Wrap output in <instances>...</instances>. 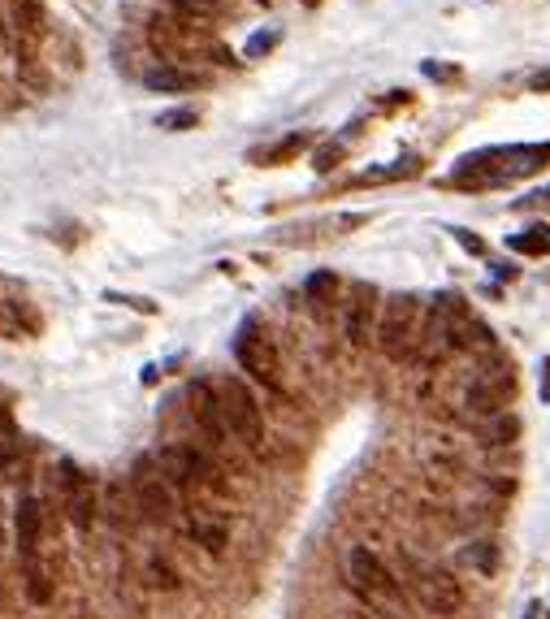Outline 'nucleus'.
Instances as JSON below:
<instances>
[{
  "label": "nucleus",
  "mask_w": 550,
  "mask_h": 619,
  "mask_svg": "<svg viewBox=\"0 0 550 619\" xmlns=\"http://www.w3.org/2000/svg\"><path fill=\"white\" fill-rule=\"evenodd\" d=\"M148 576H152V585H161V589H178V572L169 568V563H161V559L148 563Z\"/></svg>",
  "instance_id": "obj_26"
},
{
  "label": "nucleus",
  "mask_w": 550,
  "mask_h": 619,
  "mask_svg": "<svg viewBox=\"0 0 550 619\" xmlns=\"http://www.w3.org/2000/svg\"><path fill=\"white\" fill-rule=\"evenodd\" d=\"M100 511H104V520H109L117 533H130L143 520L130 481H109V490H104V498H100Z\"/></svg>",
  "instance_id": "obj_15"
},
{
  "label": "nucleus",
  "mask_w": 550,
  "mask_h": 619,
  "mask_svg": "<svg viewBox=\"0 0 550 619\" xmlns=\"http://www.w3.org/2000/svg\"><path fill=\"white\" fill-rule=\"evenodd\" d=\"M152 48L161 52L169 65H187V61H217V65H234L230 48L213 39V31L191 18H152Z\"/></svg>",
  "instance_id": "obj_1"
},
{
  "label": "nucleus",
  "mask_w": 550,
  "mask_h": 619,
  "mask_svg": "<svg viewBox=\"0 0 550 619\" xmlns=\"http://www.w3.org/2000/svg\"><path fill=\"white\" fill-rule=\"evenodd\" d=\"M377 316H382V304H377V291L369 282H356L351 286V299H347V338L356 342V347H364V342H369V334H373V321Z\"/></svg>",
  "instance_id": "obj_13"
},
{
  "label": "nucleus",
  "mask_w": 550,
  "mask_h": 619,
  "mask_svg": "<svg viewBox=\"0 0 550 619\" xmlns=\"http://www.w3.org/2000/svg\"><path fill=\"white\" fill-rule=\"evenodd\" d=\"M416 598H421V607L429 615H442V619H451V615H460L464 611V585L455 581V576L447 568H429L421 581H416Z\"/></svg>",
  "instance_id": "obj_9"
},
{
  "label": "nucleus",
  "mask_w": 550,
  "mask_h": 619,
  "mask_svg": "<svg viewBox=\"0 0 550 619\" xmlns=\"http://www.w3.org/2000/svg\"><path fill=\"white\" fill-rule=\"evenodd\" d=\"M191 537L208 550V555H221V550H226V542H230V529L221 520H208L204 511H191Z\"/></svg>",
  "instance_id": "obj_18"
},
{
  "label": "nucleus",
  "mask_w": 550,
  "mask_h": 619,
  "mask_svg": "<svg viewBox=\"0 0 550 619\" xmlns=\"http://www.w3.org/2000/svg\"><path fill=\"white\" fill-rule=\"evenodd\" d=\"M542 399L550 403V360H542Z\"/></svg>",
  "instance_id": "obj_31"
},
{
  "label": "nucleus",
  "mask_w": 550,
  "mask_h": 619,
  "mask_svg": "<svg viewBox=\"0 0 550 619\" xmlns=\"http://www.w3.org/2000/svg\"><path fill=\"white\" fill-rule=\"evenodd\" d=\"M104 299H109V304H122V308H135V312H143V316H156V304H152V299H139V295H117V291H109Z\"/></svg>",
  "instance_id": "obj_27"
},
{
  "label": "nucleus",
  "mask_w": 550,
  "mask_h": 619,
  "mask_svg": "<svg viewBox=\"0 0 550 619\" xmlns=\"http://www.w3.org/2000/svg\"><path fill=\"white\" fill-rule=\"evenodd\" d=\"M520 433H525L520 416L503 412V416L486 420V429H481V442H486V446H516V442H520Z\"/></svg>",
  "instance_id": "obj_19"
},
{
  "label": "nucleus",
  "mask_w": 550,
  "mask_h": 619,
  "mask_svg": "<svg viewBox=\"0 0 550 619\" xmlns=\"http://www.w3.org/2000/svg\"><path fill=\"white\" fill-rule=\"evenodd\" d=\"M234 360H239V368L256 386L282 390V355H278V342H273V334L265 329L260 316H247L239 325V334H234Z\"/></svg>",
  "instance_id": "obj_3"
},
{
  "label": "nucleus",
  "mask_w": 550,
  "mask_h": 619,
  "mask_svg": "<svg viewBox=\"0 0 550 619\" xmlns=\"http://www.w3.org/2000/svg\"><path fill=\"white\" fill-rule=\"evenodd\" d=\"M529 91L546 96V91H550V70H538V74H533V78H529Z\"/></svg>",
  "instance_id": "obj_30"
},
{
  "label": "nucleus",
  "mask_w": 550,
  "mask_h": 619,
  "mask_svg": "<svg viewBox=\"0 0 550 619\" xmlns=\"http://www.w3.org/2000/svg\"><path fill=\"white\" fill-rule=\"evenodd\" d=\"M187 407H191V420L200 425V433L208 442H226L230 438L226 407H221V390L213 386V381H191V386H187Z\"/></svg>",
  "instance_id": "obj_10"
},
{
  "label": "nucleus",
  "mask_w": 550,
  "mask_h": 619,
  "mask_svg": "<svg viewBox=\"0 0 550 619\" xmlns=\"http://www.w3.org/2000/svg\"><path fill=\"white\" fill-rule=\"evenodd\" d=\"M299 5H308V9H317V5H321V0H299Z\"/></svg>",
  "instance_id": "obj_32"
},
{
  "label": "nucleus",
  "mask_w": 550,
  "mask_h": 619,
  "mask_svg": "<svg viewBox=\"0 0 550 619\" xmlns=\"http://www.w3.org/2000/svg\"><path fill=\"white\" fill-rule=\"evenodd\" d=\"M217 390H221V407H226L230 433L247 446V451H260V446H265V412H260L256 394L247 390V381L226 377Z\"/></svg>",
  "instance_id": "obj_5"
},
{
  "label": "nucleus",
  "mask_w": 550,
  "mask_h": 619,
  "mask_svg": "<svg viewBox=\"0 0 550 619\" xmlns=\"http://www.w3.org/2000/svg\"><path fill=\"white\" fill-rule=\"evenodd\" d=\"M256 5H269V0H256Z\"/></svg>",
  "instance_id": "obj_33"
},
{
  "label": "nucleus",
  "mask_w": 550,
  "mask_h": 619,
  "mask_svg": "<svg viewBox=\"0 0 550 619\" xmlns=\"http://www.w3.org/2000/svg\"><path fill=\"white\" fill-rule=\"evenodd\" d=\"M425 308L416 295H390L377 316V347H382L386 360L408 364L421 351V334H425Z\"/></svg>",
  "instance_id": "obj_2"
},
{
  "label": "nucleus",
  "mask_w": 550,
  "mask_h": 619,
  "mask_svg": "<svg viewBox=\"0 0 550 619\" xmlns=\"http://www.w3.org/2000/svg\"><path fill=\"white\" fill-rule=\"evenodd\" d=\"M57 485H61V503H65V516H70L74 529H91L100 520V485L91 477L87 468H78L74 459H61L57 464Z\"/></svg>",
  "instance_id": "obj_6"
},
{
  "label": "nucleus",
  "mask_w": 550,
  "mask_h": 619,
  "mask_svg": "<svg viewBox=\"0 0 550 619\" xmlns=\"http://www.w3.org/2000/svg\"><path fill=\"white\" fill-rule=\"evenodd\" d=\"M550 165V143H529V148H507V178H529Z\"/></svg>",
  "instance_id": "obj_16"
},
{
  "label": "nucleus",
  "mask_w": 550,
  "mask_h": 619,
  "mask_svg": "<svg viewBox=\"0 0 550 619\" xmlns=\"http://www.w3.org/2000/svg\"><path fill=\"white\" fill-rule=\"evenodd\" d=\"M338 161H343V143H325V148L312 152V169H321V174H330Z\"/></svg>",
  "instance_id": "obj_25"
},
{
  "label": "nucleus",
  "mask_w": 550,
  "mask_h": 619,
  "mask_svg": "<svg viewBox=\"0 0 550 619\" xmlns=\"http://www.w3.org/2000/svg\"><path fill=\"white\" fill-rule=\"evenodd\" d=\"M195 122H200V113H195V109H169V113L156 117V126H161V130H191Z\"/></svg>",
  "instance_id": "obj_23"
},
{
  "label": "nucleus",
  "mask_w": 550,
  "mask_h": 619,
  "mask_svg": "<svg viewBox=\"0 0 550 619\" xmlns=\"http://www.w3.org/2000/svg\"><path fill=\"white\" fill-rule=\"evenodd\" d=\"M174 9L191 22H213V18H226L230 13L226 0H174Z\"/></svg>",
  "instance_id": "obj_20"
},
{
  "label": "nucleus",
  "mask_w": 550,
  "mask_h": 619,
  "mask_svg": "<svg viewBox=\"0 0 550 619\" xmlns=\"http://www.w3.org/2000/svg\"><path fill=\"white\" fill-rule=\"evenodd\" d=\"M312 143V135H304V130H295V135H286L278 143H269V148H256L252 152V161L256 165H286V161H295L299 152H304Z\"/></svg>",
  "instance_id": "obj_17"
},
{
  "label": "nucleus",
  "mask_w": 550,
  "mask_h": 619,
  "mask_svg": "<svg viewBox=\"0 0 550 619\" xmlns=\"http://www.w3.org/2000/svg\"><path fill=\"white\" fill-rule=\"evenodd\" d=\"M18 451H22V438H18V425H13V412L0 407V468H13Z\"/></svg>",
  "instance_id": "obj_21"
},
{
  "label": "nucleus",
  "mask_w": 550,
  "mask_h": 619,
  "mask_svg": "<svg viewBox=\"0 0 550 619\" xmlns=\"http://www.w3.org/2000/svg\"><path fill=\"white\" fill-rule=\"evenodd\" d=\"M13 533H18V559L26 563H44L39 559V542H44V507L39 498H18V516H13Z\"/></svg>",
  "instance_id": "obj_12"
},
{
  "label": "nucleus",
  "mask_w": 550,
  "mask_h": 619,
  "mask_svg": "<svg viewBox=\"0 0 550 619\" xmlns=\"http://www.w3.org/2000/svg\"><path fill=\"white\" fill-rule=\"evenodd\" d=\"M0 9L18 52H31L44 39V0H0Z\"/></svg>",
  "instance_id": "obj_11"
},
{
  "label": "nucleus",
  "mask_w": 550,
  "mask_h": 619,
  "mask_svg": "<svg viewBox=\"0 0 550 619\" xmlns=\"http://www.w3.org/2000/svg\"><path fill=\"white\" fill-rule=\"evenodd\" d=\"M143 87H148V91H161V96H178V91H200V87H208V74L187 70V65H169V61H161V65H152V70L143 74Z\"/></svg>",
  "instance_id": "obj_14"
},
{
  "label": "nucleus",
  "mask_w": 550,
  "mask_h": 619,
  "mask_svg": "<svg viewBox=\"0 0 550 619\" xmlns=\"http://www.w3.org/2000/svg\"><path fill=\"white\" fill-rule=\"evenodd\" d=\"M512 252H525V256H550V226H529L520 230L512 239Z\"/></svg>",
  "instance_id": "obj_22"
},
{
  "label": "nucleus",
  "mask_w": 550,
  "mask_h": 619,
  "mask_svg": "<svg viewBox=\"0 0 550 619\" xmlns=\"http://www.w3.org/2000/svg\"><path fill=\"white\" fill-rule=\"evenodd\" d=\"M451 234H455V243H460L468 256H486V243H481L473 230H451Z\"/></svg>",
  "instance_id": "obj_28"
},
{
  "label": "nucleus",
  "mask_w": 550,
  "mask_h": 619,
  "mask_svg": "<svg viewBox=\"0 0 550 619\" xmlns=\"http://www.w3.org/2000/svg\"><path fill=\"white\" fill-rule=\"evenodd\" d=\"M347 576H351V589H356L364 602H399V598H403L399 576L390 572L369 546H351V555H347Z\"/></svg>",
  "instance_id": "obj_7"
},
{
  "label": "nucleus",
  "mask_w": 550,
  "mask_h": 619,
  "mask_svg": "<svg viewBox=\"0 0 550 619\" xmlns=\"http://www.w3.org/2000/svg\"><path fill=\"white\" fill-rule=\"evenodd\" d=\"M421 70H425L429 78H442V83H455V78H460V70H451V65H438V61H425Z\"/></svg>",
  "instance_id": "obj_29"
},
{
  "label": "nucleus",
  "mask_w": 550,
  "mask_h": 619,
  "mask_svg": "<svg viewBox=\"0 0 550 619\" xmlns=\"http://www.w3.org/2000/svg\"><path fill=\"white\" fill-rule=\"evenodd\" d=\"M516 390H520V381H516V368L512 364H499L490 373H481L473 386H468V394H464V407L473 416H486V420H494V416H503L507 407H512V399H516Z\"/></svg>",
  "instance_id": "obj_8"
},
{
  "label": "nucleus",
  "mask_w": 550,
  "mask_h": 619,
  "mask_svg": "<svg viewBox=\"0 0 550 619\" xmlns=\"http://www.w3.org/2000/svg\"><path fill=\"white\" fill-rule=\"evenodd\" d=\"M278 39H282V31H278V26H273V31H260V35H252V39H247V48H243V57H247V61L265 57V52H269L273 44H278Z\"/></svg>",
  "instance_id": "obj_24"
},
{
  "label": "nucleus",
  "mask_w": 550,
  "mask_h": 619,
  "mask_svg": "<svg viewBox=\"0 0 550 619\" xmlns=\"http://www.w3.org/2000/svg\"><path fill=\"white\" fill-rule=\"evenodd\" d=\"M130 490H135V503H139V516L148 524H169L178 511V498H174V485L165 481L161 464L156 455H139L135 468H130Z\"/></svg>",
  "instance_id": "obj_4"
}]
</instances>
